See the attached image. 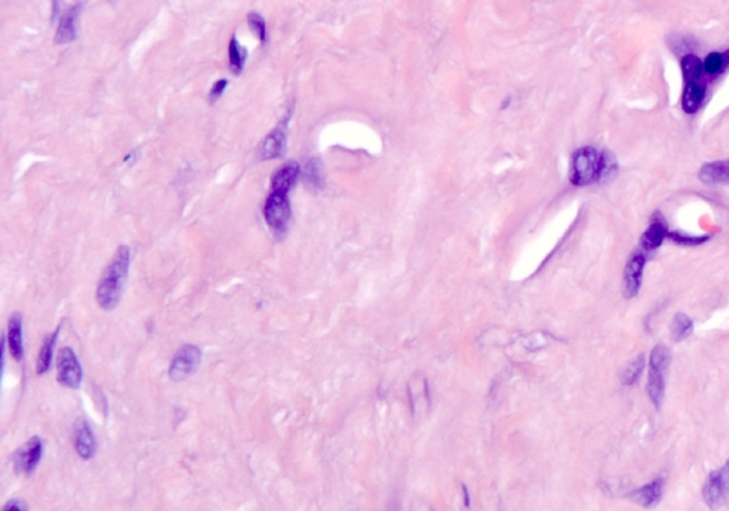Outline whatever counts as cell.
Listing matches in <instances>:
<instances>
[{
	"instance_id": "cell-1",
	"label": "cell",
	"mask_w": 729,
	"mask_h": 511,
	"mask_svg": "<svg viewBox=\"0 0 729 511\" xmlns=\"http://www.w3.org/2000/svg\"><path fill=\"white\" fill-rule=\"evenodd\" d=\"M130 268V248L122 245L117 248L113 259L104 269L97 287V304L106 309H114L122 298L124 284Z\"/></svg>"
},
{
	"instance_id": "cell-2",
	"label": "cell",
	"mask_w": 729,
	"mask_h": 511,
	"mask_svg": "<svg viewBox=\"0 0 729 511\" xmlns=\"http://www.w3.org/2000/svg\"><path fill=\"white\" fill-rule=\"evenodd\" d=\"M670 360H671L670 350L664 344H657L650 354L647 389L648 396L657 409L661 407L665 396Z\"/></svg>"
},
{
	"instance_id": "cell-3",
	"label": "cell",
	"mask_w": 729,
	"mask_h": 511,
	"mask_svg": "<svg viewBox=\"0 0 729 511\" xmlns=\"http://www.w3.org/2000/svg\"><path fill=\"white\" fill-rule=\"evenodd\" d=\"M602 157L594 147L578 149L571 159L570 179L574 185L584 187L600 181Z\"/></svg>"
},
{
	"instance_id": "cell-4",
	"label": "cell",
	"mask_w": 729,
	"mask_h": 511,
	"mask_svg": "<svg viewBox=\"0 0 729 511\" xmlns=\"http://www.w3.org/2000/svg\"><path fill=\"white\" fill-rule=\"evenodd\" d=\"M264 217L275 235H284L291 221V204L288 194L271 191L264 205Z\"/></svg>"
},
{
	"instance_id": "cell-5",
	"label": "cell",
	"mask_w": 729,
	"mask_h": 511,
	"mask_svg": "<svg viewBox=\"0 0 729 511\" xmlns=\"http://www.w3.org/2000/svg\"><path fill=\"white\" fill-rule=\"evenodd\" d=\"M81 367L71 347H61L57 354V382L61 386L77 389L81 383Z\"/></svg>"
},
{
	"instance_id": "cell-6",
	"label": "cell",
	"mask_w": 729,
	"mask_h": 511,
	"mask_svg": "<svg viewBox=\"0 0 729 511\" xmlns=\"http://www.w3.org/2000/svg\"><path fill=\"white\" fill-rule=\"evenodd\" d=\"M645 264H647V257H645V251L643 248L635 249L630 255V258L625 264V269H624V294L627 298H634L640 294L643 278H644Z\"/></svg>"
},
{
	"instance_id": "cell-7",
	"label": "cell",
	"mask_w": 729,
	"mask_h": 511,
	"mask_svg": "<svg viewBox=\"0 0 729 511\" xmlns=\"http://www.w3.org/2000/svg\"><path fill=\"white\" fill-rule=\"evenodd\" d=\"M201 363V350L194 344H185L176 353L172 366L170 377L176 382L187 379L192 374Z\"/></svg>"
},
{
	"instance_id": "cell-8",
	"label": "cell",
	"mask_w": 729,
	"mask_h": 511,
	"mask_svg": "<svg viewBox=\"0 0 729 511\" xmlns=\"http://www.w3.org/2000/svg\"><path fill=\"white\" fill-rule=\"evenodd\" d=\"M729 497V460L718 470L713 472L704 487V499L711 507L721 506Z\"/></svg>"
},
{
	"instance_id": "cell-9",
	"label": "cell",
	"mask_w": 729,
	"mask_h": 511,
	"mask_svg": "<svg viewBox=\"0 0 729 511\" xmlns=\"http://www.w3.org/2000/svg\"><path fill=\"white\" fill-rule=\"evenodd\" d=\"M287 123L288 120L281 121L261 143L259 147V159L261 160H274L284 156L287 150Z\"/></svg>"
},
{
	"instance_id": "cell-10",
	"label": "cell",
	"mask_w": 729,
	"mask_h": 511,
	"mask_svg": "<svg viewBox=\"0 0 729 511\" xmlns=\"http://www.w3.org/2000/svg\"><path fill=\"white\" fill-rule=\"evenodd\" d=\"M43 453V443L39 437H31L14 455V466L19 473L30 475L39 465Z\"/></svg>"
},
{
	"instance_id": "cell-11",
	"label": "cell",
	"mask_w": 729,
	"mask_h": 511,
	"mask_svg": "<svg viewBox=\"0 0 729 511\" xmlns=\"http://www.w3.org/2000/svg\"><path fill=\"white\" fill-rule=\"evenodd\" d=\"M74 446L80 457L89 460L96 453V437L89 423L84 419H79L74 426Z\"/></svg>"
},
{
	"instance_id": "cell-12",
	"label": "cell",
	"mask_w": 729,
	"mask_h": 511,
	"mask_svg": "<svg viewBox=\"0 0 729 511\" xmlns=\"http://www.w3.org/2000/svg\"><path fill=\"white\" fill-rule=\"evenodd\" d=\"M80 10H81V6L76 4V6L70 7L60 17L59 27H57L56 37H54V41L57 44H67V43H71V41L76 40V37H77V19H79Z\"/></svg>"
},
{
	"instance_id": "cell-13",
	"label": "cell",
	"mask_w": 729,
	"mask_h": 511,
	"mask_svg": "<svg viewBox=\"0 0 729 511\" xmlns=\"http://www.w3.org/2000/svg\"><path fill=\"white\" fill-rule=\"evenodd\" d=\"M301 175V167L295 162L284 164L272 177V191L288 194Z\"/></svg>"
},
{
	"instance_id": "cell-14",
	"label": "cell",
	"mask_w": 729,
	"mask_h": 511,
	"mask_svg": "<svg viewBox=\"0 0 729 511\" xmlns=\"http://www.w3.org/2000/svg\"><path fill=\"white\" fill-rule=\"evenodd\" d=\"M668 237V228L664 219H654L641 237V248L644 251L658 249Z\"/></svg>"
},
{
	"instance_id": "cell-15",
	"label": "cell",
	"mask_w": 729,
	"mask_h": 511,
	"mask_svg": "<svg viewBox=\"0 0 729 511\" xmlns=\"http://www.w3.org/2000/svg\"><path fill=\"white\" fill-rule=\"evenodd\" d=\"M705 87L698 81L687 83L683 94V109L688 114H694L700 110L705 100Z\"/></svg>"
},
{
	"instance_id": "cell-16",
	"label": "cell",
	"mask_w": 729,
	"mask_h": 511,
	"mask_svg": "<svg viewBox=\"0 0 729 511\" xmlns=\"http://www.w3.org/2000/svg\"><path fill=\"white\" fill-rule=\"evenodd\" d=\"M700 179L705 184H729V159L705 164L700 170Z\"/></svg>"
},
{
	"instance_id": "cell-17",
	"label": "cell",
	"mask_w": 729,
	"mask_h": 511,
	"mask_svg": "<svg viewBox=\"0 0 729 511\" xmlns=\"http://www.w3.org/2000/svg\"><path fill=\"white\" fill-rule=\"evenodd\" d=\"M7 343L9 350L14 360L20 362L23 357V338H21V317L20 314H13L9 319L7 328Z\"/></svg>"
},
{
	"instance_id": "cell-18",
	"label": "cell",
	"mask_w": 729,
	"mask_h": 511,
	"mask_svg": "<svg viewBox=\"0 0 729 511\" xmlns=\"http://www.w3.org/2000/svg\"><path fill=\"white\" fill-rule=\"evenodd\" d=\"M663 487H664V482L661 479H655L654 482H651V483L640 487L638 490H635L634 500L637 503L645 506V507L654 506L661 499Z\"/></svg>"
},
{
	"instance_id": "cell-19",
	"label": "cell",
	"mask_w": 729,
	"mask_h": 511,
	"mask_svg": "<svg viewBox=\"0 0 729 511\" xmlns=\"http://www.w3.org/2000/svg\"><path fill=\"white\" fill-rule=\"evenodd\" d=\"M248 57L247 49L237 40L235 36L231 37L228 44V61L229 70L234 76H239L245 67V61Z\"/></svg>"
},
{
	"instance_id": "cell-20",
	"label": "cell",
	"mask_w": 729,
	"mask_h": 511,
	"mask_svg": "<svg viewBox=\"0 0 729 511\" xmlns=\"http://www.w3.org/2000/svg\"><path fill=\"white\" fill-rule=\"evenodd\" d=\"M57 337H59V329H56L53 334H50L44 338L43 344L40 347V352H39V357H37V366H36L37 374H44L50 369L53 347H54Z\"/></svg>"
},
{
	"instance_id": "cell-21",
	"label": "cell",
	"mask_w": 729,
	"mask_h": 511,
	"mask_svg": "<svg viewBox=\"0 0 729 511\" xmlns=\"http://www.w3.org/2000/svg\"><path fill=\"white\" fill-rule=\"evenodd\" d=\"M681 69H683L684 80L687 83L697 81L704 73V63L701 61V59L697 54L688 53L681 60Z\"/></svg>"
},
{
	"instance_id": "cell-22",
	"label": "cell",
	"mask_w": 729,
	"mask_h": 511,
	"mask_svg": "<svg viewBox=\"0 0 729 511\" xmlns=\"http://www.w3.org/2000/svg\"><path fill=\"white\" fill-rule=\"evenodd\" d=\"M694 331L693 319L685 314H677L671 322V337L675 342L687 339Z\"/></svg>"
},
{
	"instance_id": "cell-23",
	"label": "cell",
	"mask_w": 729,
	"mask_h": 511,
	"mask_svg": "<svg viewBox=\"0 0 729 511\" xmlns=\"http://www.w3.org/2000/svg\"><path fill=\"white\" fill-rule=\"evenodd\" d=\"M729 63V51L725 53H718V51H714V53H710L704 61V71L707 74H711V76H715V74H720L725 70V67L728 66Z\"/></svg>"
},
{
	"instance_id": "cell-24",
	"label": "cell",
	"mask_w": 729,
	"mask_h": 511,
	"mask_svg": "<svg viewBox=\"0 0 729 511\" xmlns=\"http://www.w3.org/2000/svg\"><path fill=\"white\" fill-rule=\"evenodd\" d=\"M644 356L640 354L638 357H635L630 364H627V367L624 369L623 374H621V382L623 385L625 386H633L641 376L643 373V369H644Z\"/></svg>"
},
{
	"instance_id": "cell-25",
	"label": "cell",
	"mask_w": 729,
	"mask_h": 511,
	"mask_svg": "<svg viewBox=\"0 0 729 511\" xmlns=\"http://www.w3.org/2000/svg\"><path fill=\"white\" fill-rule=\"evenodd\" d=\"M304 178L307 181V184L312 188H319L322 185V181H324V175H322V169H321V163L317 160V159H312L307 166H305V170H304Z\"/></svg>"
},
{
	"instance_id": "cell-26",
	"label": "cell",
	"mask_w": 729,
	"mask_h": 511,
	"mask_svg": "<svg viewBox=\"0 0 729 511\" xmlns=\"http://www.w3.org/2000/svg\"><path fill=\"white\" fill-rule=\"evenodd\" d=\"M668 44H670V49L674 51V53H684L688 54V51L691 49L695 47L697 41L694 39H691L690 36H683V34H673L668 37Z\"/></svg>"
},
{
	"instance_id": "cell-27",
	"label": "cell",
	"mask_w": 729,
	"mask_h": 511,
	"mask_svg": "<svg viewBox=\"0 0 729 511\" xmlns=\"http://www.w3.org/2000/svg\"><path fill=\"white\" fill-rule=\"evenodd\" d=\"M668 238L680 245H685V247H697V245H701L704 242H707L710 239L708 235H703V237H694V235H688L685 232H681V231H668Z\"/></svg>"
},
{
	"instance_id": "cell-28",
	"label": "cell",
	"mask_w": 729,
	"mask_h": 511,
	"mask_svg": "<svg viewBox=\"0 0 729 511\" xmlns=\"http://www.w3.org/2000/svg\"><path fill=\"white\" fill-rule=\"evenodd\" d=\"M247 20H248L249 29L258 36V39L262 43H265L267 41V23H265V19L258 11H251L247 16Z\"/></svg>"
},
{
	"instance_id": "cell-29",
	"label": "cell",
	"mask_w": 729,
	"mask_h": 511,
	"mask_svg": "<svg viewBox=\"0 0 729 511\" xmlns=\"http://www.w3.org/2000/svg\"><path fill=\"white\" fill-rule=\"evenodd\" d=\"M601 157H602V163H601L600 181L608 179V178H611L617 172V160H615V157L610 152H602Z\"/></svg>"
},
{
	"instance_id": "cell-30",
	"label": "cell",
	"mask_w": 729,
	"mask_h": 511,
	"mask_svg": "<svg viewBox=\"0 0 729 511\" xmlns=\"http://www.w3.org/2000/svg\"><path fill=\"white\" fill-rule=\"evenodd\" d=\"M227 86H228V80H227V79H219V80H217V81L212 84L211 90H209V96H208L209 103L217 101V100L222 96V93L225 91Z\"/></svg>"
},
{
	"instance_id": "cell-31",
	"label": "cell",
	"mask_w": 729,
	"mask_h": 511,
	"mask_svg": "<svg viewBox=\"0 0 729 511\" xmlns=\"http://www.w3.org/2000/svg\"><path fill=\"white\" fill-rule=\"evenodd\" d=\"M9 510L23 511L27 510V507H26V506L23 505V502H20V500H10V502H9V503L3 507V511Z\"/></svg>"
},
{
	"instance_id": "cell-32",
	"label": "cell",
	"mask_w": 729,
	"mask_h": 511,
	"mask_svg": "<svg viewBox=\"0 0 729 511\" xmlns=\"http://www.w3.org/2000/svg\"><path fill=\"white\" fill-rule=\"evenodd\" d=\"M110 1H114V0H110Z\"/></svg>"
}]
</instances>
